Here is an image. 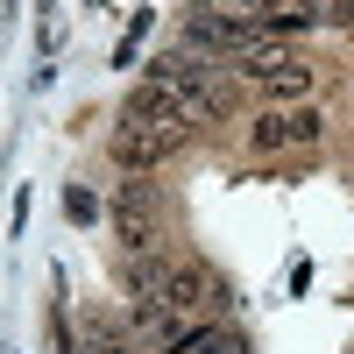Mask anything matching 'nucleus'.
<instances>
[{
	"label": "nucleus",
	"mask_w": 354,
	"mask_h": 354,
	"mask_svg": "<svg viewBox=\"0 0 354 354\" xmlns=\"http://www.w3.org/2000/svg\"><path fill=\"white\" fill-rule=\"evenodd\" d=\"M227 298H234V290L213 277V262H198V255L170 262V277H163V305H170V312H192V319H198V312H220Z\"/></svg>",
	"instance_id": "nucleus-2"
},
{
	"label": "nucleus",
	"mask_w": 354,
	"mask_h": 354,
	"mask_svg": "<svg viewBox=\"0 0 354 354\" xmlns=\"http://www.w3.org/2000/svg\"><path fill=\"white\" fill-rule=\"evenodd\" d=\"M121 128H149V135H177V142L192 135V121H185V106H177V100L163 93V85H149V78H142L135 93L121 100Z\"/></svg>",
	"instance_id": "nucleus-4"
},
{
	"label": "nucleus",
	"mask_w": 354,
	"mask_h": 354,
	"mask_svg": "<svg viewBox=\"0 0 354 354\" xmlns=\"http://www.w3.org/2000/svg\"><path fill=\"white\" fill-rule=\"evenodd\" d=\"M319 21H333V28H354V0H319Z\"/></svg>",
	"instance_id": "nucleus-9"
},
{
	"label": "nucleus",
	"mask_w": 354,
	"mask_h": 354,
	"mask_svg": "<svg viewBox=\"0 0 354 354\" xmlns=\"http://www.w3.org/2000/svg\"><path fill=\"white\" fill-rule=\"evenodd\" d=\"M64 354H142V340H135V333H121L113 319H85L78 340H71Z\"/></svg>",
	"instance_id": "nucleus-6"
},
{
	"label": "nucleus",
	"mask_w": 354,
	"mask_h": 354,
	"mask_svg": "<svg viewBox=\"0 0 354 354\" xmlns=\"http://www.w3.org/2000/svg\"><path fill=\"white\" fill-rule=\"evenodd\" d=\"M262 93H270V100H305V93H312V64H305V57H290L283 71L262 78Z\"/></svg>",
	"instance_id": "nucleus-8"
},
{
	"label": "nucleus",
	"mask_w": 354,
	"mask_h": 354,
	"mask_svg": "<svg viewBox=\"0 0 354 354\" xmlns=\"http://www.w3.org/2000/svg\"><path fill=\"white\" fill-rule=\"evenodd\" d=\"M241 15H277V0H234Z\"/></svg>",
	"instance_id": "nucleus-11"
},
{
	"label": "nucleus",
	"mask_w": 354,
	"mask_h": 354,
	"mask_svg": "<svg viewBox=\"0 0 354 354\" xmlns=\"http://www.w3.org/2000/svg\"><path fill=\"white\" fill-rule=\"evenodd\" d=\"M319 135H326V113H319V106H270V113L248 128V142H255L262 156H277V149H312Z\"/></svg>",
	"instance_id": "nucleus-3"
},
{
	"label": "nucleus",
	"mask_w": 354,
	"mask_h": 354,
	"mask_svg": "<svg viewBox=\"0 0 354 354\" xmlns=\"http://www.w3.org/2000/svg\"><path fill=\"white\" fill-rule=\"evenodd\" d=\"M106 149H113V163H121L128 177H149L156 163H170L177 149H185V142H177V135H149V128H113Z\"/></svg>",
	"instance_id": "nucleus-5"
},
{
	"label": "nucleus",
	"mask_w": 354,
	"mask_h": 354,
	"mask_svg": "<svg viewBox=\"0 0 354 354\" xmlns=\"http://www.w3.org/2000/svg\"><path fill=\"white\" fill-rule=\"evenodd\" d=\"M185 354H255V347H248V333H234V326H213V319H205V326L185 340Z\"/></svg>",
	"instance_id": "nucleus-7"
},
{
	"label": "nucleus",
	"mask_w": 354,
	"mask_h": 354,
	"mask_svg": "<svg viewBox=\"0 0 354 354\" xmlns=\"http://www.w3.org/2000/svg\"><path fill=\"white\" fill-rule=\"evenodd\" d=\"M163 234V192L149 177H128V185H113V241L128 255H149Z\"/></svg>",
	"instance_id": "nucleus-1"
},
{
	"label": "nucleus",
	"mask_w": 354,
	"mask_h": 354,
	"mask_svg": "<svg viewBox=\"0 0 354 354\" xmlns=\"http://www.w3.org/2000/svg\"><path fill=\"white\" fill-rule=\"evenodd\" d=\"M64 205H71V220H100V198L93 192H64Z\"/></svg>",
	"instance_id": "nucleus-10"
}]
</instances>
